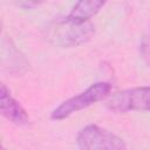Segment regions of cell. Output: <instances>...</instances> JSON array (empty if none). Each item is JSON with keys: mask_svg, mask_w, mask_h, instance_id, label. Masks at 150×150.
Masks as SVG:
<instances>
[{"mask_svg": "<svg viewBox=\"0 0 150 150\" xmlns=\"http://www.w3.org/2000/svg\"><path fill=\"white\" fill-rule=\"evenodd\" d=\"M95 34V27L88 21H76L69 16L57 19L48 27V39L61 48H74L88 42Z\"/></svg>", "mask_w": 150, "mask_h": 150, "instance_id": "6da1fadb", "label": "cell"}, {"mask_svg": "<svg viewBox=\"0 0 150 150\" xmlns=\"http://www.w3.org/2000/svg\"><path fill=\"white\" fill-rule=\"evenodd\" d=\"M111 93V84L109 82H96L88 87L84 91L63 101L50 114V118L54 121H61L68 118L73 114L88 108L89 105L108 98Z\"/></svg>", "mask_w": 150, "mask_h": 150, "instance_id": "7a4b0ae2", "label": "cell"}, {"mask_svg": "<svg viewBox=\"0 0 150 150\" xmlns=\"http://www.w3.org/2000/svg\"><path fill=\"white\" fill-rule=\"evenodd\" d=\"M77 148L81 150H125L123 138L96 124L82 128L76 136Z\"/></svg>", "mask_w": 150, "mask_h": 150, "instance_id": "3957f363", "label": "cell"}, {"mask_svg": "<svg viewBox=\"0 0 150 150\" xmlns=\"http://www.w3.org/2000/svg\"><path fill=\"white\" fill-rule=\"evenodd\" d=\"M107 107L115 112H150V87H136L117 91L109 96Z\"/></svg>", "mask_w": 150, "mask_h": 150, "instance_id": "277c9868", "label": "cell"}, {"mask_svg": "<svg viewBox=\"0 0 150 150\" xmlns=\"http://www.w3.org/2000/svg\"><path fill=\"white\" fill-rule=\"evenodd\" d=\"M0 112L1 115L16 125H27L29 116L25 108L18 102L2 83L0 87Z\"/></svg>", "mask_w": 150, "mask_h": 150, "instance_id": "5b68a950", "label": "cell"}, {"mask_svg": "<svg viewBox=\"0 0 150 150\" xmlns=\"http://www.w3.org/2000/svg\"><path fill=\"white\" fill-rule=\"evenodd\" d=\"M108 0H77L68 16L76 21H88L95 16Z\"/></svg>", "mask_w": 150, "mask_h": 150, "instance_id": "8992f818", "label": "cell"}, {"mask_svg": "<svg viewBox=\"0 0 150 150\" xmlns=\"http://www.w3.org/2000/svg\"><path fill=\"white\" fill-rule=\"evenodd\" d=\"M139 52L142 59L145 61L148 66H150V33H148L141 41L139 45Z\"/></svg>", "mask_w": 150, "mask_h": 150, "instance_id": "52a82bcc", "label": "cell"}, {"mask_svg": "<svg viewBox=\"0 0 150 150\" xmlns=\"http://www.w3.org/2000/svg\"><path fill=\"white\" fill-rule=\"evenodd\" d=\"M14 5L22 9H33L41 6L46 0H12Z\"/></svg>", "mask_w": 150, "mask_h": 150, "instance_id": "ba28073f", "label": "cell"}]
</instances>
